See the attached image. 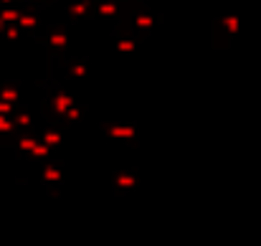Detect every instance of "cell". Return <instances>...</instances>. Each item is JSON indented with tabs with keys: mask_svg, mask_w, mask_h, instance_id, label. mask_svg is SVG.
<instances>
[{
	"mask_svg": "<svg viewBox=\"0 0 261 246\" xmlns=\"http://www.w3.org/2000/svg\"><path fill=\"white\" fill-rule=\"evenodd\" d=\"M69 107H74V94H69V92L53 94V99H51V109H53L56 114H64Z\"/></svg>",
	"mask_w": 261,
	"mask_h": 246,
	"instance_id": "6da1fadb",
	"label": "cell"
},
{
	"mask_svg": "<svg viewBox=\"0 0 261 246\" xmlns=\"http://www.w3.org/2000/svg\"><path fill=\"white\" fill-rule=\"evenodd\" d=\"M109 135L114 140H135L137 137V129L132 124H112L109 127Z\"/></svg>",
	"mask_w": 261,
	"mask_h": 246,
	"instance_id": "7a4b0ae2",
	"label": "cell"
},
{
	"mask_svg": "<svg viewBox=\"0 0 261 246\" xmlns=\"http://www.w3.org/2000/svg\"><path fill=\"white\" fill-rule=\"evenodd\" d=\"M96 13L101 18H114L119 13V3H114V0H104V3H96Z\"/></svg>",
	"mask_w": 261,
	"mask_h": 246,
	"instance_id": "3957f363",
	"label": "cell"
},
{
	"mask_svg": "<svg viewBox=\"0 0 261 246\" xmlns=\"http://www.w3.org/2000/svg\"><path fill=\"white\" fill-rule=\"evenodd\" d=\"M46 41H48V46H51V49H66L69 33H66V31H51Z\"/></svg>",
	"mask_w": 261,
	"mask_h": 246,
	"instance_id": "277c9868",
	"label": "cell"
},
{
	"mask_svg": "<svg viewBox=\"0 0 261 246\" xmlns=\"http://www.w3.org/2000/svg\"><path fill=\"white\" fill-rule=\"evenodd\" d=\"M18 28H23V31H33V28H38V18L33 16V13H21L18 21H16Z\"/></svg>",
	"mask_w": 261,
	"mask_h": 246,
	"instance_id": "5b68a950",
	"label": "cell"
},
{
	"mask_svg": "<svg viewBox=\"0 0 261 246\" xmlns=\"http://www.w3.org/2000/svg\"><path fill=\"white\" fill-rule=\"evenodd\" d=\"M18 16H21V10H18V8H13V5L0 8V21H3V23H16Z\"/></svg>",
	"mask_w": 261,
	"mask_h": 246,
	"instance_id": "8992f818",
	"label": "cell"
},
{
	"mask_svg": "<svg viewBox=\"0 0 261 246\" xmlns=\"http://www.w3.org/2000/svg\"><path fill=\"white\" fill-rule=\"evenodd\" d=\"M36 137L33 135H25V132H21L18 135V150H23V152H31L33 148H36Z\"/></svg>",
	"mask_w": 261,
	"mask_h": 246,
	"instance_id": "52a82bcc",
	"label": "cell"
},
{
	"mask_svg": "<svg viewBox=\"0 0 261 246\" xmlns=\"http://www.w3.org/2000/svg\"><path fill=\"white\" fill-rule=\"evenodd\" d=\"M0 99H3V102H10L13 107H16V102L21 99V94H18L16 86H3V89H0Z\"/></svg>",
	"mask_w": 261,
	"mask_h": 246,
	"instance_id": "ba28073f",
	"label": "cell"
},
{
	"mask_svg": "<svg viewBox=\"0 0 261 246\" xmlns=\"http://www.w3.org/2000/svg\"><path fill=\"white\" fill-rule=\"evenodd\" d=\"M135 28L137 31H144V28H152L155 25V18L150 16V13H140V16H135Z\"/></svg>",
	"mask_w": 261,
	"mask_h": 246,
	"instance_id": "9c48e42d",
	"label": "cell"
},
{
	"mask_svg": "<svg viewBox=\"0 0 261 246\" xmlns=\"http://www.w3.org/2000/svg\"><path fill=\"white\" fill-rule=\"evenodd\" d=\"M31 152H33L36 157H48V155H51V148H48L46 142H41V140H38V142H36V148H33Z\"/></svg>",
	"mask_w": 261,
	"mask_h": 246,
	"instance_id": "30bf717a",
	"label": "cell"
},
{
	"mask_svg": "<svg viewBox=\"0 0 261 246\" xmlns=\"http://www.w3.org/2000/svg\"><path fill=\"white\" fill-rule=\"evenodd\" d=\"M3 36H5L8 41H16V38L21 36V28H18L16 23H8V25H5V31H3Z\"/></svg>",
	"mask_w": 261,
	"mask_h": 246,
	"instance_id": "8fae6325",
	"label": "cell"
},
{
	"mask_svg": "<svg viewBox=\"0 0 261 246\" xmlns=\"http://www.w3.org/2000/svg\"><path fill=\"white\" fill-rule=\"evenodd\" d=\"M71 74H74L76 79H84L86 74H89V69H86V64H81V61H79V64L71 66Z\"/></svg>",
	"mask_w": 261,
	"mask_h": 246,
	"instance_id": "7c38bea8",
	"label": "cell"
},
{
	"mask_svg": "<svg viewBox=\"0 0 261 246\" xmlns=\"http://www.w3.org/2000/svg\"><path fill=\"white\" fill-rule=\"evenodd\" d=\"M16 129V124H13L10 117H5V114H0V132H13Z\"/></svg>",
	"mask_w": 261,
	"mask_h": 246,
	"instance_id": "4fadbf2b",
	"label": "cell"
},
{
	"mask_svg": "<svg viewBox=\"0 0 261 246\" xmlns=\"http://www.w3.org/2000/svg\"><path fill=\"white\" fill-rule=\"evenodd\" d=\"M13 112H16V107H13L10 102H3V99H0V114H5V117H10Z\"/></svg>",
	"mask_w": 261,
	"mask_h": 246,
	"instance_id": "5bb4252c",
	"label": "cell"
},
{
	"mask_svg": "<svg viewBox=\"0 0 261 246\" xmlns=\"http://www.w3.org/2000/svg\"><path fill=\"white\" fill-rule=\"evenodd\" d=\"M13 3H16V0H0V5H3V8H5V5H13Z\"/></svg>",
	"mask_w": 261,
	"mask_h": 246,
	"instance_id": "9a60e30c",
	"label": "cell"
},
{
	"mask_svg": "<svg viewBox=\"0 0 261 246\" xmlns=\"http://www.w3.org/2000/svg\"><path fill=\"white\" fill-rule=\"evenodd\" d=\"M5 25H8V23H3V21H0V36H3V31H5Z\"/></svg>",
	"mask_w": 261,
	"mask_h": 246,
	"instance_id": "2e32d148",
	"label": "cell"
}]
</instances>
